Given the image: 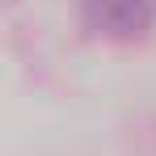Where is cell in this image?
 I'll return each mask as SVG.
<instances>
[{"mask_svg":"<svg viewBox=\"0 0 156 156\" xmlns=\"http://www.w3.org/2000/svg\"><path fill=\"white\" fill-rule=\"evenodd\" d=\"M80 13L105 38H135L156 21V0H80Z\"/></svg>","mask_w":156,"mask_h":156,"instance_id":"obj_1","label":"cell"}]
</instances>
